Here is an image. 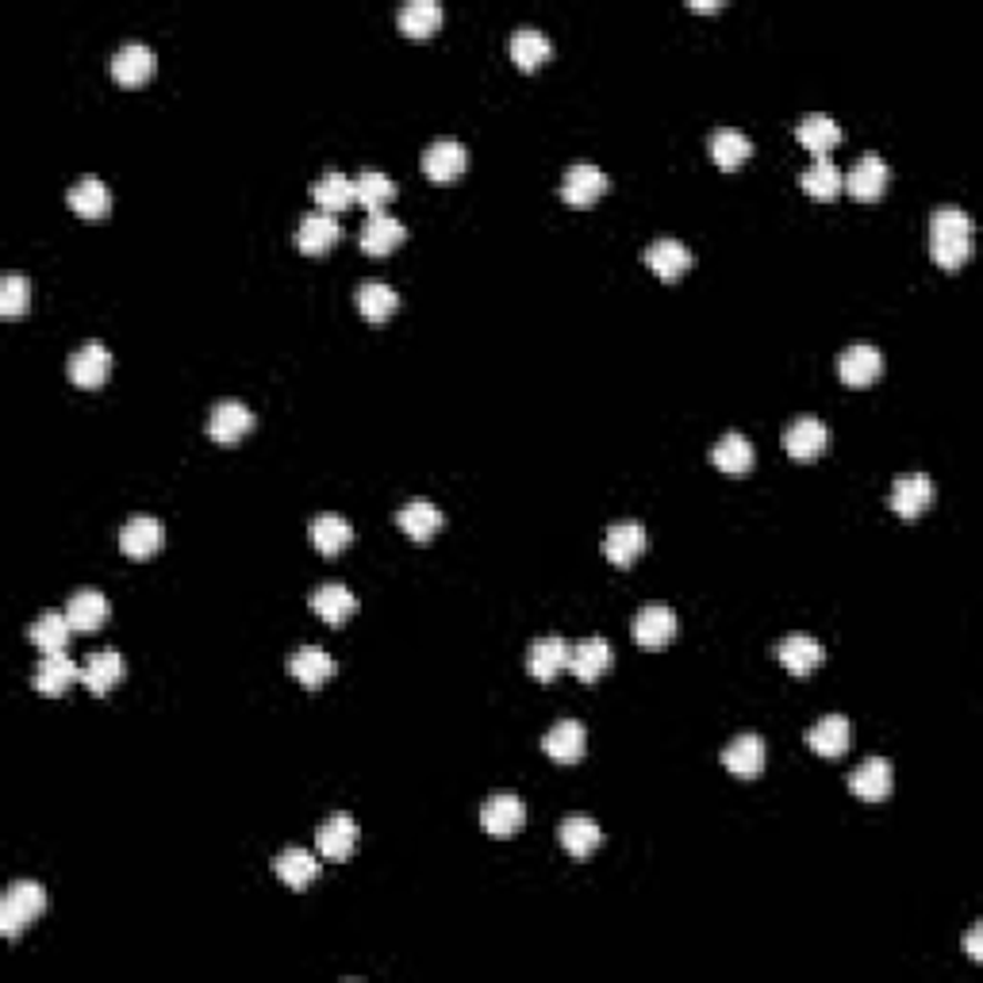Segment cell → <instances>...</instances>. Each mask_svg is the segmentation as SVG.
<instances>
[{
  "mask_svg": "<svg viewBox=\"0 0 983 983\" xmlns=\"http://www.w3.org/2000/svg\"><path fill=\"white\" fill-rule=\"evenodd\" d=\"M930 254L941 270H961L972 254V220L961 207H938L930 215Z\"/></svg>",
  "mask_w": 983,
  "mask_h": 983,
  "instance_id": "cell-1",
  "label": "cell"
},
{
  "mask_svg": "<svg viewBox=\"0 0 983 983\" xmlns=\"http://www.w3.org/2000/svg\"><path fill=\"white\" fill-rule=\"evenodd\" d=\"M47 911V891L36 880H16L12 888L0 899V934L8 941L20 938L31 922H39V914Z\"/></svg>",
  "mask_w": 983,
  "mask_h": 983,
  "instance_id": "cell-2",
  "label": "cell"
},
{
  "mask_svg": "<svg viewBox=\"0 0 983 983\" xmlns=\"http://www.w3.org/2000/svg\"><path fill=\"white\" fill-rule=\"evenodd\" d=\"M680 622L677 615H672L669 604H646L638 607L635 615V641L641 649H665L672 638H677Z\"/></svg>",
  "mask_w": 983,
  "mask_h": 983,
  "instance_id": "cell-3",
  "label": "cell"
},
{
  "mask_svg": "<svg viewBox=\"0 0 983 983\" xmlns=\"http://www.w3.org/2000/svg\"><path fill=\"white\" fill-rule=\"evenodd\" d=\"M888 504L891 511L903 515V519H919V515L934 504V480H930L926 473H903V477H895V485H891Z\"/></svg>",
  "mask_w": 983,
  "mask_h": 983,
  "instance_id": "cell-4",
  "label": "cell"
},
{
  "mask_svg": "<svg viewBox=\"0 0 983 983\" xmlns=\"http://www.w3.org/2000/svg\"><path fill=\"white\" fill-rule=\"evenodd\" d=\"M250 430H254V412H250L243 399H220V404L212 407V415H207V435L223 446L246 438Z\"/></svg>",
  "mask_w": 983,
  "mask_h": 983,
  "instance_id": "cell-5",
  "label": "cell"
},
{
  "mask_svg": "<svg viewBox=\"0 0 983 983\" xmlns=\"http://www.w3.org/2000/svg\"><path fill=\"white\" fill-rule=\"evenodd\" d=\"M65 373L78 388H97L108 381L112 373V349L104 343H85L81 349H73L70 362H65Z\"/></svg>",
  "mask_w": 983,
  "mask_h": 983,
  "instance_id": "cell-6",
  "label": "cell"
},
{
  "mask_svg": "<svg viewBox=\"0 0 983 983\" xmlns=\"http://www.w3.org/2000/svg\"><path fill=\"white\" fill-rule=\"evenodd\" d=\"M523 822H527V807L511 791H499V795L485 799V807H480V827L492 838H511L515 830H523Z\"/></svg>",
  "mask_w": 983,
  "mask_h": 983,
  "instance_id": "cell-7",
  "label": "cell"
},
{
  "mask_svg": "<svg viewBox=\"0 0 983 983\" xmlns=\"http://www.w3.org/2000/svg\"><path fill=\"white\" fill-rule=\"evenodd\" d=\"M884 373V354H880L876 346L869 343H857V346H845L838 357V377L845 381L849 388H864L872 385V381Z\"/></svg>",
  "mask_w": 983,
  "mask_h": 983,
  "instance_id": "cell-8",
  "label": "cell"
},
{
  "mask_svg": "<svg viewBox=\"0 0 983 983\" xmlns=\"http://www.w3.org/2000/svg\"><path fill=\"white\" fill-rule=\"evenodd\" d=\"M607 193V173L599 170V165L591 162H577L565 170V181H561V200L572 207H591L599 196Z\"/></svg>",
  "mask_w": 983,
  "mask_h": 983,
  "instance_id": "cell-9",
  "label": "cell"
},
{
  "mask_svg": "<svg viewBox=\"0 0 983 983\" xmlns=\"http://www.w3.org/2000/svg\"><path fill=\"white\" fill-rule=\"evenodd\" d=\"M827 446H830V430L819 415H799V419L788 423L784 449L795 457V462H811V457H819Z\"/></svg>",
  "mask_w": 983,
  "mask_h": 983,
  "instance_id": "cell-10",
  "label": "cell"
},
{
  "mask_svg": "<svg viewBox=\"0 0 983 983\" xmlns=\"http://www.w3.org/2000/svg\"><path fill=\"white\" fill-rule=\"evenodd\" d=\"M162 541H165V527H162V519H154V515H135V519H128L120 530V549L131 557V561H146V557H154L158 549H162Z\"/></svg>",
  "mask_w": 983,
  "mask_h": 983,
  "instance_id": "cell-11",
  "label": "cell"
},
{
  "mask_svg": "<svg viewBox=\"0 0 983 983\" xmlns=\"http://www.w3.org/2000/svg\"><path fill=\"white\" fill-rule=\"evenodd\" d=\"M569 657H572L569 641H565L561 635H546V638H538L535 646H530L527 669H530V677H535L538 685H554L557 672L569 669Z\"/></svg>",
  "mask_w": 983,
  "mask_h": 983,
  "instance_id": "cell-12",
  "label": "cell"
},
{
  "mask_svg": "<svg viewBox=\"0 0 983 983\" xmlns=\"http://www.w3.org/2000/svg\"><path fill=\"white\" fill-rule=\"evenodd\" d=\"M465 165H469V150L457 143V139H435V143L423 150V173H427L430 181H438V185L462 178Z\"/></svg>",
  "mask_w": 983,
  "mask_h": 983,
  "instance_id": "cell-13",
  "label": "cell"
},
{
  "mask_svg": "<svg viewBox=\"0 0 983 983\" xmlns=\"http://www.w3.org/2000/svg\"><path fill=\"white\" fill-rule=\"evenodd\" d=\"M315 849H320V857H327V861H346V857L357 849L354 814H346V811L331 814V819L315 830Z\"/></svg>",
  "mask_w": 983,
  "mask_h": 983,
  "instance_id": "cell-14",
  "label": "cell"
},
{
  "mask_svg": "<svg viewBox=\"0 0 983 983\" xmlns=\"http://www.w3.org/2000/svg\"><path fill=\"white\" fill-rule=\"evenodd\" d=\"M646 527L635 519H622V523H611L604 535V557L611 565H619V569H627V565L638 561V554L646 549Z\"/></svg>",
  "mask_w": 983,
  "mask_h": 983,
  "instance_id": "cell-15",
  "label": "cell"
},
{
  "mask_svg": "<svg viewBox=\"0 0 983 983\" xmlns=\"http://www.w3.org/2000/svg\"><path fill=\"white\" fill-rule=\"evenodd\" d=\"M541 749H546V757H554V761L577 764L580 757H585V749H588L585 722H577V719L554 722V727L546 730V738H541Z\"/></svg>",
  "mask_w": 983,
  "mask_h": 983,
  "instance_id": "cell-16",
  "label": "cell"
},
{
  "mask_svg": "<svg viewBox=\"0 0 983 983\" xmlns=\"http://www.w3.org/2000/svg\"><path fill=\"white\" fill-rule=\"evenodd\" d=\"M641 257H646V265L661 281H680L691 270V262H696V257H691V250L680 243V239H657V243L646 246V254H641Z\"/></svg>",
  "mask_w": 983,
  "mask_h": 983,
  "instance_id": "cell-17",
  "label": "cell"
},
{
  "mask_svg": "<svg viewBox=\"0 0 983 983\" xmlns=\"http://www.w3.org/2000/svg\"><path fill=\"white\" fill-rule=\"evenodd\" d=\"M777 657L791 677H807V672H814L822 661H827V649H822L819 638H811V635H788V638H780Z\"/></svg>",
  "mask_w": 983,
  "mask_h": 983,
  "instance_id": "cell-18",
  "label": "cell"
},
{
  "mask_svg": "<svg viewBox=\"0 0 983 983\" xmlns=\"http://www.w3.org/2000/svg\"><path fill=\"white\" fill-rule=\"evenodd\" d=\"M891 784H895V772L884 757H869L853 769L849 777V788H853L857 799H869V803H880V799L891 795Z\"/></svg>",
  "mask_w": 983,
  "mask_h": 983,
  "instance_id": "cell-19",
  "label": "cell"
},
{
  "mask_svg": "<svg viewBox=\"0 0 983 983\" xmlns=\"http://www.w3.org/2000/svg\"><path fill=\"white\" fill-rule=\"evenodd\" d=\"M764 761H769V749H764V741L757 734H738L727 749H722V764L741 780L761 777Z\"/></svg>",
  "mask_w": 983,
  "mask_h": 983,
  "instance_id": "cell-20",
  "label": "cell"
},
{
  "mask_svg": "<svg viewBox=\"0 0 983 983\" xmlns=\"http://www.w3.org/2000/svg\"><path fill=\"white\" fill-rule=\"evenodd\" d=\"M108 596L104 591H73L70 604H65V619H70V627L78 630V635H93V630H100L108 622Z\"/></svg>",
  "mask_w": 983,
  "mask_h": 983,
  "instance_id": "cell-21",
  "label": "cell"
},
{
  "mask_svg": "<svg viewBox=\"0 0 983 983\" xmlns=\"http://www.w3.org/2000/svg\"><path fill=\"white\" fill-rule=\"evenodd\" d=\"M312 611L327 627H343V622H349V615L357 611V596L346 585H338V580H327V585L312 591Z\"/></svg>",
  "mask_w": 983,
  "mask_h": 983,
  "instance_id": "cell-22",
  "label": "cell"
},
{
  "mask_svg": "<svg viewBox=\"0 0 983 983\" xmlns=\"http://www.w3.org/2000/svg\"><path fill=\"white\" fill-rule=\"evenodd\" d=\"M888 162L880 154H861L857 158V165L849 170L845 178V189L853 193L857 200H880L888 189Z\"/></svg>",
  "mask_w": 983,
  "mask_h": 983,
  "instance_id": "cell-23",
  "label": "cell"
},
{
  "mask_svg": "<svg viewBox=\"0 0 983 983\" xmlns=\"http://www.w3.org/2000/svg\"><path fill=\"white\" fill-rule=\"evenodd\" d=\"M404 239H407V227L396 220V215H388V212L369 215V220H365V227H362V250L369 257L393 254V250L404 243Z\"/></svg>",
  "mask_w": 983,
  "mask_h": 983,
  "instance_id": "cell-24",
  "label": "cell"
},
{
  "mask_svg": "<svg viewBox=\"0 0 983 983\" xmlns=\"http://www.w3.org/2000/svg\"><path fill=\"white\" fill-rule=\"evenodd\" d=\"M338 239H343V227H338V220H335V215H327V212L304 215V220H300V227H296V246L304 250V254H312V257L327 254Z\"/></svg>",
  "mask_w": 983,
  "mask_h": 983,
  "instance_id": "cell-25",
  "label": "cell"
},
{
  "mask_svg": "<svg viewBox=\"0 0 983 983\" xmlns=\"http://www.w3.org/2000/svg\"><path fill=\"white\" fill-rule=\"evenodd\" d=\"M396 523L412 541H430L443 530V511H438L430 499H407L396 511Z\"/></svg>",
  "mask_w": 983,
  "mask_h": 983,
  "instance_id": "cell-26",
  "label": "cell"
},
{
  "mask_svg": "<svg viewBox=\"0 0 983 983\" xmlns=\"http://www.w3.org/2000/svg\"><path fill=\"white\" fill-rule=\"evenodd\" d=\"M853 741V727H849L845 715H822L811 730H807V746L819 757H841Z\"/></svg>",
  "mask_w": 983,
  "mask_h": 983,
  "instance_id": "cell-27",
  "label": "cell"
},
{
  "mask_svg": "<svg viewBox=\"0 0 983 983\" xmlns=\"http://www.w3.org/2000/svg\"><path fill=\"white\" fill-rule=\"evenodd\" d=\"M569 669L577 672V680L596 685V680L611 669V646H607V638L591 635L585 641H577V646H572V657H569Z\"/></svg>",
  "mask_w": 983,
  "mask_h": 983,
  "instance_id": "cell-28",
  "label": "cell"
},
{
  "mask_svg": "<svg viewBox=\"0 0 983 983\" xmlns=\"http://www.w3.org/2000/svg\"><path fill=\"white\" fill-rule=\"evenodd\" d=\"M154 73V50L146 43H123L112 54V78L120 85H143Z\"/></svg>",
  "mask_w": 983,
  "mask_h": 983,
  "instance_id": "cell-29",
  "label": "cell"
},
{
  "mask_svg": "<svg viewBox=\"0 0 983 983\" xmlns=\"http://www.w3.org/2000/svg\"><path fill=\"white\" fill-rule=\"evenodd\" d=\"M288 672L296 677V685L323 688L331 677H335V657H331L327 649L304 646V649H296V653L288 657Z\"/></svg>",
  "mask_w": 983,
  "mask_h": 983,
  "instance_id": "cell-30",
  "label": "cell"
},
{
  "mask_svg": "<svg viewBox=\"0 0 983 983\" xmlns=\"http://www.w3.org/2000/svg\"><path fill=\"white\" fill-rule=\"evenodd\" d=\"M312 196H315V204H320V212L338 215V212H346L349 204H357V185L343 170H327L320 181H315Z\"/></svg>",
  "mask_w": 983,
  "mask_h": 983,
  "instance_id": "cell-31",
  "label": "cell"
},
{
  "mask_svg": "<svg viewBox=\"0 0 983 983\" xmlns=\"http://www.w3.org/2000/svg\"><path fill=\"white\" fill-rule=\"evenodd\" d=\"M273 872H277V880H285L293 891H300V888L320 880V857L293 845V849H285V853L273 857Z\"/></svg>",
  "mask_w": 983,
  "mask_h": 983,
  "instance_id": "cell-32",
  "label": "cell"
},
{
  "mask_svg": "<svg viewBox=\"0 0 983 983\" xmlns=\"http://www.w3.org/2000/svg\"><path fill=\"white\" fill-rule=\"evenodd\" d=\"M396 23L407 39H430L443 28V4H438V0H407V4L399 8Z\"/></svg>",
  "mask_w": 983,
  "mask_h": 983,
  "instance_id": "cell-33",
  "label": "cell"
},
{
  "mask_svg": "<svg viewBox=\"0 0 983 983\" xmlns=\"http://www.w3.org/2000/svg\"><path fill=\"white\" fill-rule=\"evenodd\" d=\"M31 680H36V691H43V696H62L73 680H81V669L65 653H43Z\"/></svg>",
  "mask_w": 983,
  "mask_h": 983,
  "instance_id": "cell-34",
  "label": "cell"
},
{
  "mask_svg": "<svg viewBox=\"0 0 983 983\" xmlns=\"http://www.w3.org/2000/svg\"><path fill=\"white\" fill-rule=\"evenodd\" d=\"M70 635H73V627H70V619H65V611H43L28 627V638L39 653H65Z\"/></svg>",
  "mask_w": 983,
  "mask_h": 983,
  "instance_id": "cell-35",
  "label": "cell"
},
{
  "mask_svg": "<svg viewBox=\"0 0 983 983\" xmlns=\"http://www.w3.org/2000/svg\"><path fill=\"white\" fill-rule=\"evenodd\" d=\"M65 204H70L81 220H104L108 207H112V193H108V185L100 178H81L78 185H70Z\"/></svg>",
  "mask_w": 983,
  "mask_h": 983,
  "instance_id": "cell-36",
  "label": "cell"
},
{
  "mask_svg": "<svg viewBox=\"0 0 983 983\" xmlns=\"http://www.w3.org/2000/svg\"><path fill=\"white\" fill-rule=\"evenodd\" d=\"M561 845L569 857H577V861H585V857H591L599 849V841H604V830L596 827V819H588V814H569V819L561 822Z\"/></svg>",
  "mask_w": 983,
  "mask_h": 983,
  "instance_id": "cell-37",
  "label": "cell"
},
{
  "mask_svg": "<svg viewBox=\"0 0 983 983\" xmlns=\"http://www.w3.org/2000/svg\"><path fill=\"white\" fill-rule=\"evenodd\" d=\"M120 680H123V657L115 653V649H100V653H93L85 661V669H81V685L93 691V696L112 691Z\"/></svg>",
  "mask_w": 983,
  "mask_h": 983,
  "instance_id": "cell-38",
  "label": "cell"
},
{
  "mask_svg": "<svg viewBox=\"0 0 983 983\" xmlns=\"http://www.w3.org/2000/svg\"><path fill=\"white\" fill-rule=\"evenodd\" d=\"M795 135H799V143L811 150V154H819V158H827L830 150H834V146L841 143V128H838V120H830L827 112H811V115H803V120H799V128H795Z\"/></svg>",
  "mask_w": 983,
  "mask_h": 983,
  "instance_id": "cell-39",
  "label": "cell"
},
{
  "mask_svg": "<svg viewBox=\"0 0 983 983\" xmlns=\"http://www.w3.org/2000/svg\"><path fill=\"white\" fill-rule=\"evenodd\" d=\"M799 185H803V193L814 200H834L841 189H845V173H841L830 158H814V162L803 170V178H799Z\"/></svg>",
  "mask_w": 983,
  "mask_h": 983,
  "instance_id": "cell-40",
  "label": "cell"
},
{
  "mask_svg": "<svg viewBox=\"0 0 983 983\" xmlns=\"http://www.w3.org/2000/svg\"><path fill=\"white\" fill-rule=\"evenodd\" d=\"M711 462L722 473H749L753 469V443L741 430H727L719 443L711 446Z\"/></svg>",
  "mask_w": 983,
  "mask_h": 983,
  "instance_id": "cell-41",
  "label": "cell"
},
{
  "mask_svg": "<svg viewBox=\"0 0 983 983\" xmlns=\"http://www.w3.org/2000/svg\"><path fill=\"white\" fill-rule=\"evenodd\" d=\"M354 185H357V204H362L369 215L385 212V207L393 204V196H396V185H393V178H388L385 170H362L354 178Z\"/></svg>",
  "mask_w": 983,
  "mask_h": 983,
  "instance_id": "cell-42",
  "label": "cell"
},
{
  "mask_svg": "<svg viewBox=\"0 0 983 983\" xmlns=\"http://www.w3.org/2000/svg\"><path fill=\"white\" fill-rule=\"evenodd\" d=\"M753 154V139L738 128H719L711 135V158L719 170H738L746 158Z\"/></svg>",
  "mask_w": 983,
  "mask_h": 983,
  "instance_id": "cell-43",
  "label": "cell"
},
{
  "mask_svg": "<svg viewBox=\"0 0 983 983\" xmlns=\"http://www.w3.org/2000/svg\"><path fill=\"white\" fill-rule=\"evenodd\" d=\"M354 541V527L343 519V515H320V519L312 523V546L320 549L323 557H335L343 554V549Z\"/></svg>",
  "mask_w": 983,
  "mask_h": 983,
  "instance_id": "cell-44",
  "label": "cell"
},
{
  "mask_svg": "<svg viewBox=\"0 0 983 983\" xmlns=\"http://www.w3.org/2000/svg\"><path fill=\"white\" fill-rule=\"evenodd\" d=\"M549 54H554V43H549L538 28H515L511 31V58L519 70H527V73L538 70Z\"/></svg>",
  "mask_w": 983,
  "mask_h": 983,
  "instance_id": "cell-45",
  "label": "cell"
},
{
  "mask_svg": "<svg viewBox=\"0 0 983 983\" xmlns=\"http://www.w3.org/2000/svg\"><path fill=\"white\" fill-rule=\"evenodd\" d=\"M396 307H399V296L393 285H385V281H369V285L357 288V312H362L369 323H385Z\"/></svg>",
  "mask_w": 983,
  "mask_h": 983,
  "instance_id": "cell-46",
  "label": "cell"
},
{
  "mask_svg": "<svg viewBox=\"0 0 983 983\" xmlns=\"http://www.w3.org/2000/svg\"><path fill=\"white\" fill-rule=\"evenodd\" d=\"M31 307V281L23 273H4L0 281V315L4 320H16Z\"/></svg>",
  "mask_w": 983,
  "mask_h": 983,
  "instance_id": "cell-47",
  "label": "cell"
},
{
  "mask_svg": "<svg viewBox=\"0 0 983 983\" xmlns=\"http://www.w3.org/2000/svg\"><path fill=\"white\" fill-rule=\"evenodd\" d=\"M964 949H969V961H983V930L980 926H972V934H969V941H964Z\"/></svg>",
  "mask_w": 983,
  "mask_h": 983,
  "instance_id": "cell-48",
  "label": "cell"
},
{
  "mask_svg": "<svg viewBox=\"0 0 983 983\" xmlns=\"http://www.w3.org/2000/svg\"><path fill=\"white\" fill-rule=\"evenodd\" d=\"M691 8H696V12H715V8H722L719 0H691Z\"/></svg>",
  "mask_w": 983,
  "mask_h": 983,
  "instance_id": "cell-49",
  "label": "cell"
}]
</instances>
